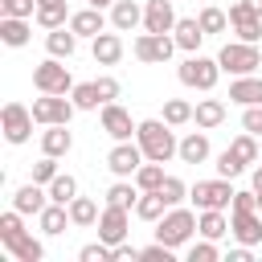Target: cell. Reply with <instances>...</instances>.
Segmentation results:
<instances>
[{"label": "cell", "instance_id": "obj_29", "mask_svg": "<svg viewBox=\"0 0 262 262\" xmlns=\"http://www.w3.org/2000/svg\"><path fill=\"white\" fill-rule=\"evenodd\" d=\"M192 123L205 127V131L221 127V123H225V102H221V98H201V102L192 106Z\"/></svg>", "mask_w": 262, "mask_h": 262}, {"label": "cell", "instance_id": "obj_15", "mask_svg": "<svg viewBox=\"0 0 262 262\" xmlns=\"http://www.w3.org/2000/svg\"><path fill=\"white\" fill-rule=\"evenodd\" d=\"M176 8H172V0H147L143 4V29L147 33H172L176 29Z\"/></svg>", "mask_w": 262, "mask_h": 262}, {"label": "cell", "instance_id": "obj_47", "mask_svg": "<svg viewBox=\"0 0 262 262\" xmlns=\"http://www.w3.org/2000/svg\"><path fill=\"white\" fill-rule=\"evenodd\" d=\"M139 258H143V262H172V246H164V242L143 246V250H139Z\"/></svg>", "mask_w": 262, "mask_h": 262}, {"label": "cell", "instance_id": "obj_10", "mask_svg": "<svg viewBox=\"0 0 262 262\" xmlns=\"http://www.w3.org/2000/svg\"><path fill=\"white\" fill-rule=\"evenodd\" d=\"M98 123H102V131L119 143V139H135V131H139V123L131 119V111L127 106H119V102H102L98 106Z\"/></svg>", "mask_w": 262, "mask_h": 262}, {"label": "cell", "instance_id": "obj_22", "mask_svg": "<svg viewBox=\"0 0 262 262\" xmlns=\"http://www.w3.org/2000/svg\"><path fill=\"white\" fill-rule=\"evenodd\" d=\"M172 37H176V49L196 53V49H201V41H205V29H201V20H196V16H180V20H176V29H172Z\"/></svg>", "mask_w": 262, "mask_h": 262}, {"label": "cell", "instance_id": "obj_19", "mask_svg": "<svg viewBox=\"0 0 262 262\" xmlns=\"http://www.w3.org/2000/svg\"><path fill=\"white\" fill-rule=\"evenodd\" d=\"M176 156H180V164H205V160H209V131H205V127H201V131H188V135L180 139Z\"/></svg>", "mask_w": 262, "mask_h": 262}, {"label": "cell", "instance_id": "obj_53", "mask_svg": "<svg viewBox=\"0 0 262 262\" xmlns=\"http://www.w3.org/2000/svg\"><path fill=\"white\" fill-rule=\"evenodd\" d=\"M246 4H250V8H254V12H262V0H246Z\"/></svg>", "mask_w": 262, "mask_h": 262}, {"label": "cell", "instance_id": "obj_46", "mask_svg": "<svg viewBox=\"0 0 262 262\" xmlns=\"http://www.w3.org/2000/svg\"><path fill=\"white\" fill-rule=\"evenodd\" d=\"M242 131H250V135H258V139H262V102L242 111Z\"/></svg>", "mask_w": 262, "mask_h": 262}, {"label": "cell", "instance_id": "obj_31", "mask_svg": "<svg viewBox=\"0 0 262 262\" xmlns=\"http://www.w3.org/2000/svg\"><path fill=\"white\" fill-rule=\"evenodd\" d=\"M135 201H139V184L127 180V176H119L106 188V205H115V209H135Z\"/></svg>", "mask_w": 262, "mask_h": 262}, {"label": "cell", "instance_id": "obj_6", "mask_svg": "<svg viewBox=\"0 0 262 262\" xmlns=\"http://www.w3.org/2000/svg\"><path fill=\"white\" fill-rule=\"evenodd\" d=\"M33 86L41 94H70L74 90L70 66H61V57H45L41 66H33Z\"/></svg>", "mask_w": 262, "mask_h": 262}, {"label": "cell", "instance_id": "obj_45", "mask_svg": "<svg viewBox=\"0 0 262 262\" xmlns=\"http://www.w3.org/2000/svg\"><path fill=\"white\" fill-rule=\"evenodd\" d=\"M0 16H37V0H0Z\"/></svg>", "mask_w": 262, "mask_h": 262}, {"label": "cell", "instance_id": "obj_2", "mask_svg": "<svg viewBox=\"0 0 262 262\" xmlns=\"http://www.w3.org/2000/svg\"><path fill=\"white\" fill-rule=\"evenodd\" d=\"M192 233H196V213L184 209V205H172V209L156 221V242H164V246H172V250H180Z\"/></svg>", "mask_w": 262, "mask_h": 262}, {"label": "cell", "instance_id": "obj_11", "mask_svg": "<svg viewBox=\"0 0 262 262\" xmlns=\"http://www.w3.org/2000/svg\"><path fill=\"white\" fill-rule=\"evenodd\" d=\"M143 160H147V156H143V147H139V143H131V139H119V143L106 151V168H111L115 176H127V180L139 172V164H143Z\"/></svg>", "mask_w": 262, "mask_h": 262}, {"label": "cell", "instance_id": "obj_25", "mask_svg": "<svg viewBox=\"0 0 262 262\" xmlns=\"http://www.w3.org/2000/svg\"><path fill=\"white\" fill-rule=\"evenodd\" d=\"M196 233L209 237V242H221V237L229 233V217H225V209H201V217H196Z\"/></svg>", "mask_w": 262, "mask_h": 262}, {"label": "cell", "instance_id": "obj_21", "mask_svg": "<svg viewBox=\"0 0 262 262\" xmlns=\"http://www.w3.org/2000/svg\"><path fill=\"white\" fill-rule=\"evenodd\" d=\"M70 29H74L78 37H90V41H94V37L106 29V16H102V8L90 4V8H78V12L70 16Z\"/></svg>", "mask_w": 262, "mask_h": 262}, {"label": "cell", "instance_id": "obj_24", "mask_svg": "<svg viewBox=\"0 0 262 262\" xmlns=\"http://www.w3.org/2000/svg\"><path fill=\"white\" fill-rule=\"evenodd\" d=\"M29 37H33V29H29V16H0V41H4L8 49H20V45H29Z\"/></svg>", "mask_w": 262, "mask_h": 262}, {"label": "cell", "instance_id": "obj_5", "mask_svg": "<svg viewBox=\"0 0 262 262\" xmlns=\"http://www.w3.org/2000/svg\"><path fill=\"white\" fill-rule=\"evenodd\" d=\"M233 184H229V176H217V180H196L192 188H188V201L196 205V209H229L233 205Z\"/></svg>", "mask_w": 262, "mask_h": 262}, {"label": "cell", "instance_id": "obj_44", "mask_svg": "<svg viewBox=\"0 0 262 262\" xmlns=\"http://www.w3.org/2000/svg\"><path fill=\"white\" fill-rule=\"evenodd\" d=\"M242 172H246V164H242V160L225 147V151L217 156V176H229V180H233V176H242Z\"/></svg>", "mask_w": 262, "mask_h": 262}, {"label": "cell", "instance_id": "obj_34", "mask_svg": "<svg viewBox=\"0 0 262 262\" xmlns=\"http://www.w3.org/2000/svg\"><path fill=\"white\" fill-rule=\"evenodd\" d=\"M98 201H90V196H74L70 201V221L78 225V229H86V225H98Z\"/></svg>", "mask_w": 262, "mask_h": 262}, {"label": "cell", "instance_id": "obj_17", "mask_svg": "<svg viewBox=\"0 0 262 262\" xmlns=\"http://www.w3.org/2000/svg\"><path fill=\"white\" fill-rule=\"evenodd\" d=\"M90 53H94L98 66H119V57H123V37H119V29H115V33L102 29V33L90 41Z\"/></svg>", "mask_w": 262, "mask_h": 262}, {"label": "cell", "instance_id": "obj_20", "mask_svg": "<svg viewBox=\"0 0 262 262\" xmlns=\"http://www.w3.org/2000/svg\"><path fill=\"white\" fill-rule=\"evenodd\" d=\"M229 102H237V106H258V102H262V78H254V74L233 78V82H229Z\"/></svg>", "mask_w": 262, "mask_h": 262}, {"label": "cell", "instance_id": "obj_9", "mask_svg": "<svg viewBox=\"0 0 262 262\" xmlns=\"http://www.w3.org/2000/svg\"><path fill=\"white\" fill-rule=\"evenodd\" d=\"M74 98L70 94H41V98H33V119L41 123V127H49V123H70L74 119Z\"/></svg>", "mask_w": 262, "mask_h": 262}, {"label": "cell", "instance_id": "obj_14", "mask_svg": "<svg viewBox=\"0 0 262 262\" xmlns=\"http://www.w3.org/2000/svg\"><path fill=\"white\" fill-rule=\"evenodd\" d=\"M229 233L242 246H258L262 242V217H258V209H229Z\"/></svg>", "mask_w": 262, "mask_h": 262}, {"label": "cell", "instance_id": "obj_36", "mask_svg": "<svg viewBox=\"0 0 262 262\" xmlns=\"http://www.w3.org/2000/svg\"><path fill=\"white\" fill-rule=\"evenodd\" d=\"M45 188H49V201H57V205H70V201L78 196V180H74L70 172H57Z\"/></svg>", "mask_w": 262, "mask_h": 262}, {"label": "cell", "instance_id": "obj_32", "mask_svg": "<svg viewBox=\"0 0 262 262\" xmlns=\"http://www.w3.org/2000/svg\"><path fill=\"white\" fill-rule=\"evenodd\" d=\"M70 16H74V12L66 8V0H57V4H37V16H33V20H37V25L49 33V29H61V25H70Z\"/></svg>", "mask_w": 262, "mask_h": 262}, {"label": "cell", "instance_id": "obj_51", "mask_svg": "<svg viewBox=\"0 0 262 262\" xmlns=\"http://www.w3.org/2000/svg\"><path fill=\"white\" fill-rule=\"evenodd\" d=\"M250 184H254V192H262V164L250 172Z\"/></svg>", "mask_w": 262, "mask_h": 262}, {"label": "cell", "instance_id": "obj_4", "mask_svg": "<svg viewBox=\"0 0 262 262\" xmlns=\"http://www.w3.org/2000/svg\"><path fill=\"white\" fill-rule=\"evenodd\" d=\"M176 74H180V82H184V86H192V90H213V86H217V78H221L225 70H221V61H217V57L188 53V57L180 61V70H176Z\"/></svg>", "mask_w": 262, "mask_h": 262}, {"label": "cell", "instance_id": "obj_8", "mask_svg": "<svg viewBox=\"0 0 262 262\" xmlns=\"http://www.w3.org/2000/svg\"><path fill=\"white\" fill-rule=\"evenodd\" d=\"M131 53L139 57V61H147V66H164L172 53H176V37L172 33H139L135 37V45H131Z\"/></svg>", "mask_w": 262, "mask_h": 262}, {"label": "cell", "instance_id": "obj_50", "mask_svg": "<svg viewBox=\"0 0 262 262\" xmlns=\"http://www.w3.org/2000/svg\"><path fill=\"white\" fill-rule=\"evenodd\" d=\"M250 250H254V246H242V242H237V250H229V258H225V262H254V254H250Z\"/></svg>", "mask_w": 262, "mask_h": 262}, {"label": "cell", "instance_id": "obj_12", "mask_svg": "<svg viewBox=\"0 0 262 262\" xmlns=\"http://www.w3.org/2000/svg\"><path fill=\"white\" fill-rule=\"evenodd\" d=\"M127 233H131V209L106 205V209L98 213V237H102L106 246H119V242H127Z\"/></svg>", "mask_w": 262, "mask_h": 262}, {"label": "cell", "instance_id": "obj_43", "mask_svg": "<svg viewBox=\"0 0 262 262\" xmlns=\"http://www.w3.org/2000/svg\"><path fill=\"white\" fill-rule=\"evenodd\" d=\"M53 176H57V156H45V151H41V160L33 164V176H29V180H37V184H49Z\"/></svg>", "mask_w": 262, "mask_h": 262}, {"label": "cell", "instance_id": "obj_33", "mask_svg": "<svg viewBox=\"0 0 262 262\" xmlns=\"http://www.w3.org/2000/svg\"><path fill=\"white\" fill-rule=\"evenodd\" d=\"M229 151L250 168V164H258V160H262V139H258V135H250V131H242V135L229 143Z\"/></svg>", "mask_w": 262, "mask_h": 262}, {"label": "cell", "instance_id": "obj_54", "mask_svg": "<svg viewBox=\"0 0 262 262\" xmlns=\"http://www.w3.org/2000/svg\"><path fill=\"white\" fill-rule=\"evenodd\" d=\"M37 4H57V0H37Z\"/></svg>", "mask_w": 262, "mask_h": 262}, {"label": "cell", "instance_id": "obj_23", "mask_svg": "<svg viewBox=\"0 0 262 262\" xmlns=\"http://www.w3.org/2000/svg\"><path fill=\"white\" fill-rule=\"evenodd\" d=\"M37 225H41V233H49V237L66 233V225H74V221H70V205H57V201H49V205L37 213Z\"/></svg>", "mask_w": 262, "mask_h": 262}, {"label": "cell", "instance_id": "obj_1", "mask_svg": "<svg viewBox=\"0 0 262 262\" xmlns=\"http://www.w3.org/2000/svg\"><path fill=\"white\" fill-rule=\"evenodd\" d=\"M135 143H139L143 156L156 160V164H168V160L176 156V147H180V139L172 135V123H164V119H139Z\"/></svg>", "mask_w": 262, "mask_h": 262}, {"label": "cell", "instance_id": "obj_55", "mask_svg": "<svg viewBox=\"0 0 262 262\" xmlns=\"http://www.w3.org/2000/svg\"><path fill=\"white\" fill-rule=\"evenodd\" d=\"M258 213H262V192H258Z\"/></svg>", "mask_w": 262, "mask_h": 262}, {"label": "cell", "instance_id": "obj_41", "mask_svg": "<svg viewBox=\"0 0 262 262\" xmlns=\"http://www.w3.org/2000/svg\"><path fill=\"white\" fill-rule=\"evenodd\" d=\"M160 192H164V201H168V209H172V205H180V201L188 196V184H184L180 176H164V184H160Z\"/></svg>", "mask_w": 262, "mask_h": 262}, {"label": "cell", "instance_id": "obj_38", "mask_svg": "<svg viewBox=\"0 0 262 262\" xmlns=\"http://www.w3.org/2000/svg\"><path fill=\"white\" fill-rule=\"evenodd\" d=\"M164 176H168V172H164V164H156V160H143V164H139V172H135L131 180L139 184V192H147V188H160V184H164Z\"/></svg>", "mask_w": 262, "mask_h": 262}, {"label": "cell", "instance_id": "obj_30", "mask_svg": "<svg viewBox=\"0 0 262 262\" xmlns=\"http://www.w3.org/2000/svg\"><path fill=\"white\" fill-rule=\"evenodd\" d=\"M164 213H168V201H164V192H160V188L139 192V201H135V217H139V221H160Z\"/></svg>", "mask_w": 262, "mask_h": 262}, {"label": "cell", "instance_id": "obj_49", "mask_svg": "<svg viewBox=\"0 0 262 262\" xmlns=\"http://www.w3.org/2000/svg\"><path fill=\"white\" fill-rule=\"evenodd\" d=\"M135 258H139V250H135L131 242H119V246H115V262H135Z\"/></svg>", "mask_w": 262, "mask_h": 262}, {"label": "cell", "instance_id": "obj_37", "mask_svg": "<svg viewBox=\"0 0 262 262\" xmlns=\"http://www.w3.org/2000/svg\"><path fill=\"white\" fill-rule=\"evenodd\" d=\"M160 119L172 123V127H184V123H192V102L188 98H164V115Z\"/></svg>", "mask_w": 262, "mask_h": 262}, {"label": "cell", "instance_id": "obj_39", "mask_svg": "<svg viewBox=\"0 0 262 262\" xmlns=\"http://www.w3.org/2000/svg\"><path fill=\"white\" fill-rule=\"evenodd\" d=\"M196 20H201V29H205V37H213V33H225V29H229V12H221V8H213V4H205Z\"/></svg>", "mask_w": 262, "mask_h": 262}, {"label": "cell", "instance_id": "obj_48", "mask_svg": "<svg viewBox=\"0 0 262 262\" xmlns=\"http://www.w3.org/2000/svg\"><path fill=\"white\" fill-rule=\"evenodd\" d=\"M94 82H98L102 102H115V98H119V78H94Z\"/></svg>", "mask_w": 262, "mask_h": 262}, {"label": "cell", "instance_id": "obj_42", "mask_svg": "<svg viewBox=\"0 0 262 262\" xmlns=\"http://www.w3.org/2000/svg\"><path fill=\"white\" fill-rule=\"evenodd\" d=\"M217 258H221V250H217V242H209V237H201V242L188 246V262H217Z\"/></svg>", "mask_w": 262, "mask_h": 262}, {"label": "cell", "instance_id": "obj_16", "mask_svg": "<svg viewBox=\"0 0 262 262\" xmlns=\"http://www.w3.org/2000/svg\"><path fill=\"white\" fill-rule=\"evenodd\" d=\"M45 205H49V188L37 184V180H29V184H20V188L12 192V209H20L25 217H37Z\"/></svg>", "mask_w": 262, "mask_h": 262}, {"label": "cell", "instance_id": "obj_40", "mask_svg": "<svg viewBox=\"0 0 262 262\" xmlns=\"http://www.w3.org/2000/svg\"><path fill=\"white\" fill-rule=\"evenodd\" d=\"M78 258H82V262H115V246H106V242L98 237V242L82 246V250H78Z\"/></svg>", "mask_w": 262, "mask_h": 262}, {"label": "cell", "instance_id": "obj_52", "mask_svg": "<svg viewBox=\"0 0 262 262\" xmlns=\"http://www.w3.org/2000/svg\"><path fill=\"white\" fill-rule=\"evenodd\" d=\"M90 4H94V8H111L115 0H90Z\"/></svg>", "mask_w": 262, "mask_h": 262}, {"label": "cell", "instance_id": "obj_27", "mask_svg": "<svg viewBox=\"0 0 262 262\" xmlns=\"http://www.w3.org/2000/svg\"><path fill=\"white\" fill-rule=\"evenodd\" d=\"M135 25H143V8H139L135 0H115V4H111V29L131 33Z\"/></svg>", "mask_w": 262, "mask_h": 262}, {"label": "cell", "instance_id": "obj_28", "mask_svg": "<svg viewBox=\"0 0 262 262\" xmlns=\"http://www.w3.org/2000/svg\"><path fill=\"white\" fill-rule=\"evenodd\" d=\"M45 49H49V57H74V49H78V33H74L70 25L49 29V33H45Z\"/></svg>", "mask_w": 262, "mask_h": 262}, {"label": "cell", "instance_id": "obj_35", "mask_svg": "<svg viewBox=\"0 0 262 262\" xmlns=\"http://www.w3.org/2000/svg\"><path fill=\"white\" fill-rule=\"evenodd\" d=\"M70 98H74V106H78V111H98V106H102V94H98V82H74V90H70Z\"/></svg>", "mask_w": 262, "mask_h": 262}, {"label": "cell", "instance_id": "obj_7", "mask_svg": "<svg viewBox=\"0 0 262 262\" xmlns=\"http://www.w3.org/2000/svg\"><path fill=\"white\" fill-rule=\"evenodd\" d=\"M33 106H20V102H4V111H0V131H4V139L12 143V147H20V143H29V135H33Z\"/></svg>", "mask_w": 262, "mask_h": 262}, {"label": "cell", "instance_id": "obj_3", "mask_svg": "<svg viewBox=\"0 0 262 262\" xmlns=\"http://www.w3.org/2000/svg\"><path fill=\"white\" fill-rule=\"evenodd\" d=\"M217 61H221V70H225V74L242 78V74H254V70L262 66V53H258V45H254V41H225V45H221V53H217Z\"/></svg>", "mask_w": 262, "mask_h": 262}, {"label": "cell", "instance_id": "obj_13", "mask_svg": "<svg viewBox=\"0 0 262 262\" xmlns=\"http://www.w3.org/2000/svg\"><path fill=\"white\" fill-rule=\"evenodd\" d=\"M229 25H233L237 41H254V45H258V37H262V12H254L246 0L229 4Z\"/></svg>", "mask_w": 262, "mask_h": 262}, {"label": "cell", "instance_id": "obj_18", "mask_svg": "<svg viewBox=\"0 0 262 262\" xmlns=\"http://www.w3.org/2000/svg\"><path fill=\"white\" fill-rule=\"evenodd\" d=\"M70 147H74L70 123H49V127L41 131V151H45V156H57V160H61Z\"/></svg>", "mask_w": 262, "mask_h": 262}, {"label": "cell", "instance_id": "obj_26", "mask_svg": "<svg viewBox=\"0 0 262 262\" xmlns=\"http://www.w3.org/2000/svg\"><path fill=\"white\" fill-rule=\"evenodd\" d=\"M4 250H8L16 262H41V258H45V246H41L29 229H25V233H16L12 242H4Z\"/></svg>", "mask_w": 262, "mask_h": 262}]
</instances>
